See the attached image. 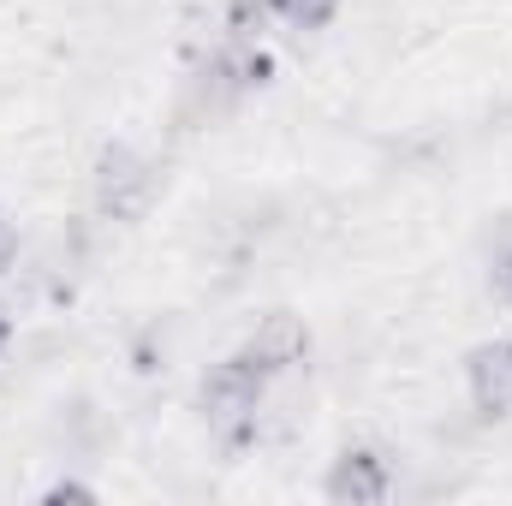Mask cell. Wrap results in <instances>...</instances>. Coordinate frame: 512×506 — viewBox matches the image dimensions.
Listing matches in <instances>:
<instances>
[{"label": "cell", "instance_id": "8", "mask_svg": "<svg viewBox=\"0 0 512 506\" xmlns=\"http://www.w3.org/2000/svg\"><path fill=\"white\" fill-rule=\"evenodd\" d=\"M12 262H18V227H12V221L0 215V274H6Z\"/></svg>", "mask_w": 512, "mask_h": 506}, {"label": "cell", "instance_id": "9", "mask_svg": "<svg viewBox=\"0 0 512 506\" xmlns=\"http://www.w3.org/2000/svg\"><path fill=\"white\" fill-rule=\"evenodd\" d=\"M42 501H96V489H84V483H54Z\"/></svg>", "mask_w": 512, "mask_h": 506}, {"label": "cell", "instance_id": "4", "mask_svg": "<svg viewBox=\"0 0 512 506\" xmlns=\"http://www.w3.org/2000/svg\"><path fill=\"white\" fill-rule=\"evenodd\" d=\"M251 364H262L274 381H286L298 364H304V352H310V328H304V316H292V310H274V316H262L251 328V340L239 346Z\"/></svg>", "mask_w": 512, "mask_h": 506}, {"label": "cell", "instance_id": "5", "mask_svg": "<svg viewBox=\"0 0 512 506\" xmlns=\"http://www.w3.org/2000/svg\"><path fill=\"white\" fill-rule=\"evenodd\" d=\"M465 393L477 417H512V340H489L465 358Z\"/></svg>", "mask_w": 512, "mask_h": 506}, {"label": "cell", "instance_id": "2", "mask_svg": "<svg viewBox=\"0 0 512 506\" xmlns=\"http://www.w3.org/2000/svg\"><path fill=\"white\" fill-rule=\"evenodd\" d=\"M155 191H161L155 161L131 143H108L90 167V197H96V215H108V221H143Z\"/></svg>", "mask_w": 512, "mask_h": 506}, {"label": "cell", "instance_id": "6", "mask_svg": "<svg viewBox=\"0 0 512 506\" xmlns=\"http://www.w3.org/2000/svg\"><path fill=\"white\" fill-rule=\"evenodd\" d=\"M340 6H346V0H268V12H274L280 24H292V30H322Z\"/></svg>", "mask_w": 512, "mask_h": 506}, {"label": "cell", "instance_id": "1", "mask_svg": "<svg viewBox=\"0 0 512 506\" xmlns=\"http://www.w3.org/2000/svg\"><path fill=\"white\" fill-rule=\"evenodd\" d=\"M274 387H280V381L239 352V358H227V364H215V370L203 376L197 405H203V417H209V429H215L221 441H251L256 429H262V411H268Z\"/></svg>", "mask_w": 512, "mask_h": 506}, {"label": "cell", "instance_id": "10", "mask_svg": "<svg viewBox=\"0 0 512 506\" xmlns=\"http://www.w3.org/2000/svg\"><path fill=\"white\" fill-rule=\"evenodd\" d=\"M6 340H12V322H6V316H0V352H6Z\"/></svg>", "mask_w": 512, "mask_h": 506}, {"label": "cell", "instance_id": "7", "mask_svg": "<svg viewBox=\"0 0 512 506\" xmlns=\"http://www.w3.org/2000/svg\"><path fill=\"white\" fill-rule=\"evenodd\" d=\"M489 280H495V292L512 304V245H501V251H495V262H489Z\"/></svg>", "mask_w": 512, "mask_h": 506}, {"label": "cell", "instance_id": "3", "mask_svg": "<svg viewBox=\"0 0 512 506\" xmlns=\"http://www.w3.org/2000/svg\"><path fill=\"white\" fill-rule=\"evenodd\" d=\"M322 495L334 506H382L387 495H393V465H387L376 447H346V453L328 465Z\"/></svg>", "mask_w": 512, "mask_h": 506}]
</instances>
